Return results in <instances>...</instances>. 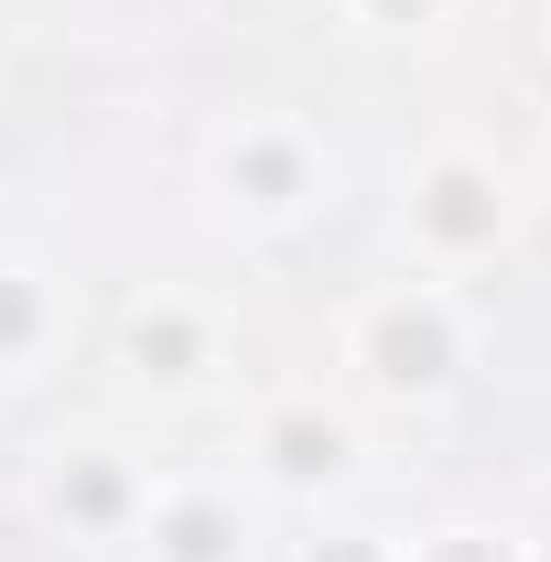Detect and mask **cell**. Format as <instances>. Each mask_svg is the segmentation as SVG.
Masks as SVG:
<instances>
[{
    "mask_svg": "<svg viewBox=\"0 0 551 562\" xmlns=\"http://www.w3.org/2000/svg\"><path fill=\"white\" fill-rule=\"evenodd\" d=\"M443 357H454V336H443V314H421V303H401V314H379V379H401V390H421V379H443Z\"/></svg>",
    "mask_w": 551,
    "mask_h": 562,
    "instance_id": "obj_1",
    "label": "cell"
},
{
    "mask_svg": "<svg viewBox=\"0 0 551 562\" xmlns=\"http://www.w3.org/2000/svg\"><path fill=\"white\" fill-rule=\"evenodd\" d=\"M421 216H432V238L476 249V238H497V184L465 173V162H443V173H432V195H421Z\"/></svg>",
    "mask_w": 551,
    "mask_h": 562,
    "instance_id": "obj_2",
    "label": "cell"
},
{
    "mask_svg": "<svg viewBox=\"0 0 551 562\" xmlns=\"http://www.w3.org/2000/svg\"><path fill=\"white\" fill-rule=\"evenodd\" d=\"M271 454H281V476H336L346 443H336V422H303V412H292V422L271 432Z\"/></svg>",
    "mask_w": 551,
    "mask_h": 562,
    "instance_id": "obj_3",
    "label": "cell"
},
{
    "mask_svg": "<svg viewBox=\"0 0 551 562\" xmlns=\"http://www.w3.org/2000/svg\"><path fill=\"white\" fill-rule=\"evenodd\" d=\"M227 552V519L216 508H173V562H216Z\"/></svg>",
    "mask_w": 551,
    "mask_h": 562,
    "instance_id": "obj_4",
    "label": "cell"
},
{
    "mask_svg": "<svg viewBox=\"0 0 551 562\" xmlns=\"http://www.w3.org/2000/svg\"><path fill=\"white\" fill-rule=\"evenodd\" d=\"M131 357H140V368H184V357H195V325L162 314V325H140V336H131Z\"/></svg>",
    "mask_w": 551,
    "mask_h": 562,
    "instance_id": "obj_5",
    "label": "cell"
},
{
    "mask_svg": "<svg viewBox=\"0 0 551 562\" xmlns=\"http://www.w3.org/2000/svg\"><path fill=\"white\" fill-rule=\"evenodd\" d=\"M66 497H76V519H109V508H120V476H109V465H87Z\"/></svg>",
    "mask_w": 551,
    "mask_h": 562,
    "instance_id": "obj_6",
    "label": "cell"
},
{
    "mask_svg": "<svg viewBox=\"0 0 551 562\" xmlns=\"http://www.w3.org/2000/svg\"><path fill=\"white\" fill-rule=\"evenodd\" d=\"M238 173H249V184H260V195H281V184H292V151H271V140H260V151H249V162H238Z\"/></svg>",
    "mask_w": 551,
    "mask_h": 562,
    "instance_id": "obj_7",
    "label": "cell"
},
{
    "mask_svg": "<svg viewBox=\"0 0 551 562\" xmlns=\"http://www.w3.org/2000/svg\"><path fill=\"white\" fill-rule=\"evenodd\" d=\"M22 336H33V292H11V281H0V347H22Z\"/></svg>",
    "mask_w": 551,
    "mask_h": 562,
    "instance_id": "obj_8",
    "label": "cell"
},
{
    "mask_svg": "<svg viewBox=\"0 0 551 562\" xmlns=\"http://www.w3.org/2000/svg\"><path fill=\"white\" fill-rule=\"evenodd\" d=\"M432 562H508V552H497V541H443Z\"/></svg>",
    "mask_w": 551,
    "mask_h": 562,
    "instance_id": "obj_9",
    "label": "cell"
},
{
    "mask_svg": "<svg viewBox=\"0 0 551 562\" xmlns=\"http://www.w3.org/2000/svg\"><path fill=\"white\" fill-rule=\"evenodd\" d=\"M314 562H379V552H368V541H325Z\"/></svg>",
    "mask_w": 551,
    "mask_h": 562,
    "instance_id": "obj_10",
    "label": "cell"
},
{
    "mask_svg": "<svg viewBox=\"0 0 551 562\" xmlns=\"http://www.w3.org/2000/svg\"><path fill=\"white\" fill-rule=\"evenodd\" d=\"M379 11H390V22H421V11H432V0H379Z\"/></svg>",
    "mask_w": 551,
    "mask_h": 562,
    "instance_id": "obj_11",
    "label": "cell"
}]
</instances>
